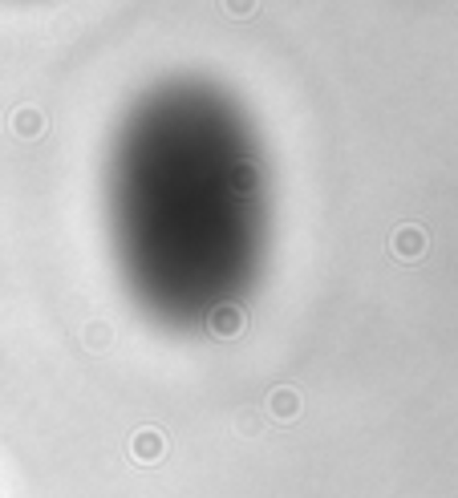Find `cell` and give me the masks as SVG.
I'll return each instance as SVG.
<instances>
[]
</instances>
